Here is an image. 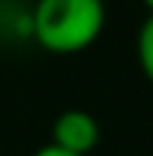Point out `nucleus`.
Returning <instances> with one entry per match:
<instances>
[{"instance_id":"nucleus-1","label":"nucleus","mask_w":153,"mask_h":156,"mask_svg":"<svg viewBox=\"0 0 153 156\" xmlns=\"http://www.w3.org/2000/svg\"><path fill=\"white\" fill-rule=\"evenodd\" d=\"M105 30V0H36L30 36L48 54H81Z\"/></svg>"},{"instance_id":"nucleus-2","label":"nucleus","mask_w":153,"mask_h":156,"mask_svg":"<svg viewBox=\"0 0 153 156\" xmlns=\"http://www.w3.org/2000/svg\"><path fill=\"white\" fill-rule=\"evenodd\" d=\"M99 138H102L99 120L84 108H66L51 123V144H57L69 153L90 156L99 147Z\"/></svg>"},{"instance_id":"nucleus-3","label":"nucleus","mask_w":153,"mask_h":156,"mask_svg":"<svg viewBox=\"0 0 153 156\" xmlns=\"http://www.w3.org/2000/svg\"><path fill=\"white\" fill-rule=\"evenodd\" d=\"M135 57L144 78L153 84V12H147V18L141 21L138 36H135Z\"/></svg>"},{"instance_id":"nucleus-4","label":"nucleus","mask_w":153,"mask_h":156,"mask_svg":"<svg viewBox=\"0 0 153 156\" xmlns=\"http://www.w3.org/2000/svg\"><path fill=\"white\" fill-rule=\"evenodd\" d=\"M33 156H78V153H69V150H63V147H57V144H45V147H39Z\"/></svg>"},{"instance_id":"nucleus-5","label":"nucleus","mask_w":153,"mask_h":156,"mask_svg":"<svg viewBox=\"0 0 153 156\" xmlns=\"http://www.w3.org/2000/svg\"><path fill=\"white\" fill-rule=\"evenodd\" d=\"M144 6H147V12H153V0H141Z\"/></svg>"},{"instance_id":"nucleus-6","label":"nucleus","mask_w":153,"mask_h":156,"mask_svg":"<svg viewBox=\"0 0 153 156\" xmlns=\"http://www.w3.org/2000/svg\"><path fill=\"white\" fill-rule=\"evenodd\" d=\"M0 153H3V147H0Z\"/></svg>"}]
</instances>
